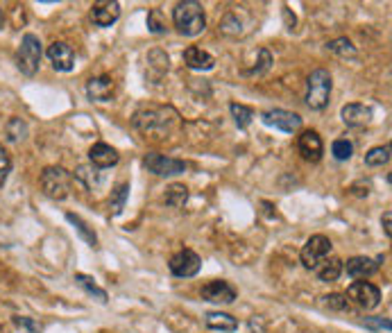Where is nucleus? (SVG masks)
<instances>
[{"label": "nucleus", "mask_w": 392, "mask_h": 333, "mask_svg": "<svg viewBox=\"0 0 392 333\" xmlns=\"http://www.w3.org/2000/svg\"><path fill=\"white\" fill-rule=\"evenodd\" d=\"M41 57H43V45L37 34L28 32L26 37L21 39V45L16 50V66L26 77H34L39 73L41 66Z\"/></svg>", "instance_id": "39448f33"}, {"label": "nucleus", "mask_w": 392, "mask_h": 333, "mask_svg": "<svg viewBox=\"0 0 392 333\" xmlns=\"http://www.w3.org/2000/svg\"><path fill=\"white\" fill-rule=\"evenodd\" d=\"M28 132H30L28 123L23 121V118H18V116L9 118L7 125H5V134H7V138H9V141H14V143L26 141V138H28Z\"/></svg>", "instance_id": "393cba45"}, {"label": "nucleus", "mask_w": 392, "mask_h": 333, "mask_svg": "<svg viewBox=\"0 0 392 333\" xmlns=\"http://www.w3.org/2000/svg\"><path fill=\"white\" fill-rule=\"evenodd\" d=\"M75 283L80 285V288H85L91 297H96V300L100 302V304H107V300H109V297H107V290H102L100 285L93 281L91 277H87V275H75Z\"/></svg>", "instance_id": "a878e982"}, {"label": "nucleus", "mask_w": 392, "mask_h": 333, "mask_svg": "<svg viewBox=\"0 0 392 333\" xmlns=\"http://www.w3.org/2000/svg\"><path fill=\"white\" fill-rule=\"evenodd\" d=\"M163 200H165V204H168V207L182 209L186 204V200H188V188L184 184H173V186L165 188Z\"/></svg>", "instance_id": "b1692460"}, {"label": "nucleus", "mask_w": 392, "mask_h": 333, "mask_svg": "<svg viewBox=\"0 0 392 333\" xmlns=\"http://www.w3.org/2000/svg\"><path fill=\"white\" fill-rule=\"evenodd\" d=\"M261 121H263V125L281 129V132H286V134L300 132V127H302V116L295 114V111H286V109L263 111V114H261Z\"/></svg>", "instance_id": "1a4fd4ad"}, {"label": "nucleus", "mask_w": 392, "mask_h": 333, "mask_svg": "<svg viewBox=\"0 0 392 333\" xmlns=\"http://www.w3.org/2000/svg\"><path fill=\"white\" fill-rule=\"evenodd\" d=\"M327 50L329 53H336L340 57H354L356 55V45L347 39V37H340V39H334L327 43Z\"/></svg>", "instance_id": "c756f323"}, {"label": "nucleus", "mask_w": 392, "mask_h": 333, "mask_svg": "<svg viewBox=\"0 0 392 333\" xmlns=\"http://www.w3.org/2000/svg\"><path fill=\"white\" fill-rule=\"evenodd\" d=\"M0 26H3V9H0Z\"/></svg>", "instance_id": "58836bf2"}, {"label": "nucleus", "mask_w": 392, "mask_h": 333, "mask_svg": "<svg viewBox=\"0 0 392 333\" xmlns=\"http://www.w3.org/2000/svg\"><path fill=\"white\" fill-rule=\"evenodd\" d=\"M229 111L234 116V123L239 125V129H247L249 123H252V118H254V111L249 109V107L241 104V102H232L229 104Z\"/></svg>", "instance_id": "cd10ccee"}, {"label": "nucleus", "mask_w": 392, "mask_h": 333, "mask_svg": "<svg viewBox=\"0 0 392 333\" xmlns=\"http://www.w3.org/2000/svg\"><path fill=\"white\" fill-rule=\"evenodd\" d=\"M334 252V245H331V241L327 236L322 234H315L306 241V245L302 247V266L306 270H315L320 263H322L325 258H329V254Z\"/></svg>", "instance_id": "423d86ee"}, {"label": "nucleus", "mask_w": 392, "mask_h": 333, "mask_svg": "<svg viewBox=\"0 0 392 333\" xmlns=\"http://www.w3.org/2000/svg\"><path fill=\"white\" fill-rule=\"evenodd\" d=\"M388 161H390V146H376L367 150L365 154V165H370V168H381Z\"/></svg>", "instance_id": "bb28decb"}, {"label": "nucleus", "mask_w": 392, "mask_h": 333, "mask_svg": "<svg viewBox=\"0 0 392 333\" xmlns=\"http://www.w3.org/2000/svg\"><path fill=\"white\" fill-rule=\"evenodd\" d=\"M322 304L329 308V311H338V313H349L352 311V304L347 300V295H340V293H331L322 297Z\"/></svg>", "instance_id": "c85d7f7f"}, {"label": "nucleus", "mask_w": 392, "mask_h": 333, "mask_svg": "<svg viewBox=\"0 0 392 333\" xmlns=\"http://www.w3.org/2000/svg\"><path fill=\"white\" fill-rule=\"evenodd\" d=\"M14 324H16V327H23V329H28V331H32V333H41V327L34 324L30 317H14Z\"/></svg>", "instance_id": "e433bc0d"}, {"label": "nucleus", "mask_w": 392, "mask_h": 333, "mask_svg": "<svg viewBox=\"0 0 392 333\" xmlns=\"http://www.w3.org/2000/svg\"><path fill=\"white\" fill-rule=\"evenodd\" d=\"M143 168L157 177H175L186 173V163L182 159L165 157L161 152H148L143 157Z\"/></svg>", "instance_id": "0eeeda50"}, {"label": "nucleus", "mask_w": 392, "mask_h": 333, "mask_svg": "<svg viewBox=\"0 0 392 333\" xmlns=\"http://www.w3.org/2000/svg\"><path fill=\"white\" fill-rule=\"evenodd\" d=\"M173 23H175L177 32L184 34V37H197V34H202L207 28L205 7L195 3V0L177 3L173 9Z\"/></svg>", "instance_id": "f03ea898"}, {"label": "nucleus", "mask_w": 392, "mask_h": 333, "mask_svg": "<svg viewBox=\"0 0 392 333\" xmlns=\"http://www.w3.org/2000/svg\"><path fill=\"white\" fill-rule=\"evenodd\" d=\"M381 227H383L386 236L390 238V236H392V211H386V213H383V218H381Z\"/></svg>", "instance_id": "4c0bfd02"}, {"label": "nucleus", "mask_w": 392, "mask_h": 333, "mask_svg": "<svg viewBox=\"0 0 392 333\" xmlns=\"http://www.w3.org/2000/svg\"><path fill=\"white\" fill-rule=\"evenodd\" d=\"M184 64L191 70H211L213 66H216V59L197 45H188L184 50Z\"/></svg>", "instance_id": "6ab92c4d"}, {"label": "nucleus", "mask_w": 392, "mask_h": 333, "mask_svg": "<svg viewBox=\"0 0 392 333\" xmlns=\"http://www.w3.org/2000/svg\"><path fill=\"white\" fill-rule=\"evenodd\" d=\"M381 261L383 258H370V256H354L349 258L347 263L342 266V270H347V275L352 279H367V277H372L374 272L379 270V266H381Z\"/></svg>", "instance_id": "f3484780"}, {"label": "nucleus", "mask_w": 392, "mask_h": 333, "mask_svg": "<svg viewBox=\"0 0 392 333\" xmlns=\"http://www.w3.org/2000/svg\"><path fill=\"white\" fill-rule=\"evenodd\" d=\"M127 197H129V184L127 182L118 184L111 190V197H109V213L111 216H121L125 204H127Z\"/></svg>", "instance_id": "5701e85b"}, {"label": "nucleus", "mask_w": 392, "mask_h": 333, "mask_svg": "<svg viewBox=\"0 0 392 333\" xmlns=\"http://www.w3.org/2000/svg\"><path fill=\"white\" fill-rule=\"evenodd\" d=\"M331 89H334V80L327 68H315L311 75L306 77V95L304 102L308 109L313 111H322L327 109L329 98H331Z\"/></svg>", "instance_id": "7ed1b4c3"}, {"label": "nucleus", "mask_w": 392, "mask_h": 333, "mask_svg": "<svg viewBox=\"0 0 392 333\" xmlns=\"http://www.w3.org/2000/svg\"><path fill=\"white\" fill-rule=\"evenodd\" d=\"M170 272L175 277H180V279H191L195 277L200 268H202V258L193 252V249H180L173 258H170V263H168Z\"/></svg>", "instance_id": "9d476101"}, {"label": "nucleus", "mask_w": 392, "mask_h": 333, "mask_svg": "<svg viewBox=\"0 0 392 333\" xmlns=\"http://www.w3.org/2000/svg\"><path fill=\"white\" fill-rule=\"evenodd\" d=\"M342 275V261L336 258V256H331V258H325L322 263H320L315 268V277L320 281H325V283H334L338 281V277Z\"/></svg>", "instance_id": "412c9836"}, {"label": "nucleus", "mask_w": 392, "mask_h": 333, "mask_svg": "<svg viewBox=\"0 0 392 333\" xmlns=\"http://www.w3.org/2000/svg\"><path fill=\"white\" fill-rule=\"evenodd\" d=\"M118 18H121V5L116 0H102L91 7V21L98 28H111Z\"/></svg>", "instance_id": "2eb2a0df"}, {"label": "nucleus", "mask_w": 392, "mask_h": 333, "mask_svg": "<svg viewBox=\"0 0 392 333\" xmlns=\"http://www.w3.org/2000/svg\"><path fill=\"white\" fill-rule=\"evenodd\" d=\"M39 184L43 195H48L50 200L62 202L70 195V186H73V175H70L66 168L62 165H48L43 168L41 177H39Z\"/></svg>", "instance_id": "20e7f679"}, {"label": "nucleus", "mask_w": 392, "mask_h": 333, "mask_svg": "<svg viewBox=\"0 0 392 333\" xmlns=\"http://www.w3.org/2000/svg\"><path fill=\"white\" fill-rule=\"evenodd\" d=\"M45 55H48L50 64H53V68L57 70V73H70V70L75 68V53L66 41L50 43Z\"/></svg>", "instance_id": "f8f14e48"}, {"label": "nucleus", "mask_w": 392, "mask_h": 333, "mask_svg": "<svg viewBox=\"0 0 392 333\" xmlns=\"http://www.w3.org/2000/svg\"><path fill=\"white\" fill-rule=\"evenodd\" d=\"M66 220H68L70 224H73L82 241L89 243L91 247H98V236H96V231H93V227H89L87 220H82L80 216H75V213H70V211L66 213Z\"/></svg>", "instance_id": "4be33fe9"}, {"label": "nucleus", "mask_w": 392, "mask_h": 333, "mask_svg": "<svg viewBox=\"0 0 392 333\" xmlns=\"http://www.w3.org/2000/svg\"><path fill=\"white\" fill-rule=\"evenodd\" d=\"M134 129H138L143 136L150 138H163L173 134L180 125V114L173 107H143L132 118Z\"/></svg>", "instance_id": "f257e3e1"}, {"label": "nucleus", "mask_w": 392, "mask_h": 333, "mask_svg": "<svg viewBox=\"0 0 392 333\" xmlns=\"http://www.w3.org/2000/svg\"><path fill=\"white\" fill-rule=\"evenodd\" d=\"M205 324L211 331H220V333H234L239 329V320L229 313H222V311H209L205 315Z\"/></svg>", "instance_id": "aec40b11"}, {"label": "nucleus", "mask_w": 392, "mask_h": 333, "mask_svg": "<svg viewBox=\"0 0 392 333\" xmlns=\"http://www.w3.org/2000/svg\"><path fill=\"white\" fill-rule=\"evenodd\" d=\"M297 150H300V154L306 161L317 163L325 154V143L315 129H304L300 138H297Z\"/></svg>", "instance_id": "ddd939ff"}, {"label": "nucleus", "mask_w": 392, "mask_h": 333, "mask_svg": "<svg viewBox=\"0 0 392 333\" xmlns=\"http://www.w3.org/2000/svg\"><path fill=\"white\" fill-rule=\"evenodd\" d=\"M340 118L347 127L359 129V127H365L367 123L372 121V109L370 107L361 104V102H349L340 109Z\"/></svg>", "instance_id": "dca6fc26"}, {"label": "nucleus", "mask_w": 392, "mask_h": 333, "mask_svg": "<svg viewBox=\"0 0 392 333\" xmlns=\"http://www.w3.org/2000/svg\"><path fill=\"white\" fill-rule=\"evenodd\" d=\"M148 28L152 34H165L168 32V26H165V18L161 16V9H150L148 11Z\"/></svg>", "instance_id": "72a5a7b5"}, {"label": "nucleus", "mask_w": 392, "mask_h": 333, "mask_svg": "<svg viewBox=\"0 0 392 333\" xmlns=\"http://www.w3.org/2000/svg\"><path fill=\"white\" fill-rule=\"evenodd\" d=\"M200 295H202V300H207L211 304H234L236 302V288L229 281H222V279H213L205 283Z\"/></svg>", "instance_id": "9b49d317"}, {"label": "nucleus", "mask_w": 392, "mask_h": 333, "mask_svg": "<svg viewBox=\"0 0 392 333\" xmlns=\"http://www.w3.org/2000/svg\"><path fill=\"white\" fill-rule=\"evenodd\" d=\"M363 324L372 331H390L392 329V322L388 317H365Z\"/></svg>", "instance_id": "c9c22d12"}, {"label": "nucleus", "mask_w": 392, "mask_h": 333, "mask_svg": "<svg viewBox=\"0 0 392 333\" xmlns=\"http://www.w3.org/2000/svg\"><path fill=\"white\" fill-rule=\"evenodd\" d=\"M331 154H334V159L338 161H347L354 154V143L349 138H336L334 146H331Z\"/></svg>", "instance_id": "7c9ffc66"}, {"label": "nucleus", "mask_w": 392, "mask_h": 333, "mask_svg": "<svg viewBox=\"0 0 392 333\" xmlns=\"http://www.w3.org/2000/svg\"><path fill=\"white\" fill-rule=\"evenodd\" d=\"M270 66H272V53L268 50V48H261L258 50V62H256V66L252 68V70H245V75H263V73H268L270 70Z\"/></svg>", "instance_id": "473e14b6"}, {"label": "nucleus", "mask_w": 392, "mask_h": 333, "mask_svg": "<svg viewBox=\"0 0 392 333\" xmlns=\"http://www.w3.org/2000/svg\"><path fill=\"white\" fill-rule=\"evenodd\" d=\"M11 154L7 152V148L0 143V184H3L7 180V175L11 173Z\"/></svg>", "instance_id": "f704fd0d"}, {"label": "nucleus", "mask_w": 392, "mask_h": 333, "mask_svg": "<svg viewBox=\"0 0 392 333\" xmlns=\"http://www.w3.org/2000/svg\"><path fill=\"white\" fill-rule=\"evenodd\" d=\"M347 297L354 300L361 308H365V311H374V308L381 304V290L370 281H354L347 288Z\"/></svg>", "instance_id": "6e6552de"}, {"label": "nucleus", "mask_w": 392, "mask_h": 333, "mask_svg": "<svg viewBox=\"0 0 392 333\" xmlns=\"http://www.w3.org/2000/svg\"><path fill=\"white\" fill-rule=\"evenodd\" d=\"M89 161H91V165L104 170V168L116 165L118 161H121V157H118V152L109 146V143H96V146H91V150H89Z\"/></svg>", "instance_id": "a211bd4d"}, {"label": "nucleus", "mask_w": 392, "mask_h": 333, "mask_svg": "<svg viewBox=\"0 0 392 333\" xmlns=\"http://www.w3.org/2000/svg\"><path fill=\"white\" fill-rule=\"evenodd\" d=\"M85 91H87V98L93 102H109L116 93V84L109 75H96L87 82Z\"/></svg>", "instance_id": "4468645a"}, {"label": "nucleus", "mask_w": 392, "mask_h": 333, "mask_svg": "<svg viewBox=\"0 0 392 333\" xmlns=\"http://www.w3.org/2000/svg\"><path fill=\"white\" fill-rule=\"evenodd\" d=\"M220 32L224 34V37H239V34L243 32L241 18L236 16V14H227V16L222 18V23H220Z\"/></svg>", "instance_id": "2f4dec72"}]
</instances>
